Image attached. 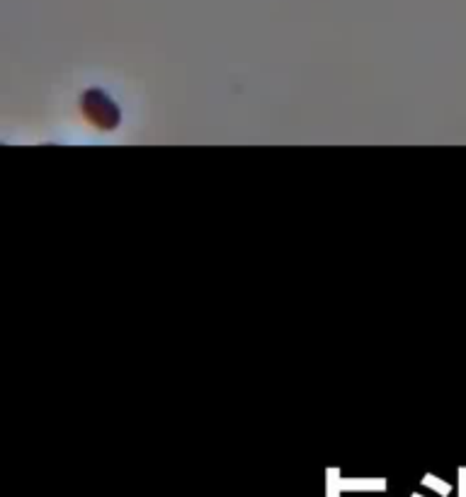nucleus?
Here are the masks:
<instances>
[{"mask_svg":"<svg viewBox=\"0 0 466 497\" xmlns=\"http://www.w3.org/2000/svg\"><path fill=\"white\" fill-rule=\"evenodd\" d=\"M459 497H466V468H462V495Z\"/></svg>","mask_w":466,"mask_h":497,"instance_id":"3","label":"nucleus"},{"mask_svg":"<svg viewBox=\"0 0 466 497\" xmlns=\"http://www.w3.org/2000/svg\"><path fill=\"white\" fill-rule=\"evenodd\" d=\"M342 485L350 490H384L386 488L384 480H345Z\"/></svg>","mask_w":466,"mask_h":497,"instance_id":"1","label":"nucleus"},{"mask_svg":"<svg viewBox=\"0 0 466 497\" xmlns=\"http://www.w3.org/2000/svg\"><path fill=\"white\" fill-rule=\"evenodd\" d=\"M423 483L427 485V488H432V490H437L440 495H449V485H445L442 480H437V478H425Z\"/></svg>","mask_w":466,"mask_h":497,"instance_id":"2","label":"nucleus"},{"mask_svg":"<svg viewBox=\"0 0 466 497\" xmlns=\"http://www.w3.org/2000/svg\"><path fill=\"white\" fill-rule=\"evenodd\" d=\"M413 497H420V495H413Z\"/></svg>","mask_w":466,"mask_h":497,"instance_id":"4","label":"nucleus"}]
</instances>
